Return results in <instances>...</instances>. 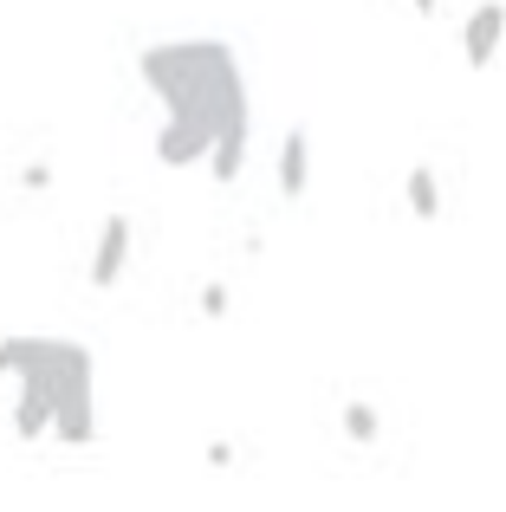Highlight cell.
I'll list each match as a JSON object with an SVG mask.
<instances>
[{"label":"cell","mask_w":506,"mask_h":512,"mask_svg":"<svg viewBox=\"0 0 506 512\" xmlns=\"http://www.w3.org/2000/svg\"><path fill=\"white\" fill-rule=\"evenodd\" d=\"M20 383H46L52 389V409H59V441H72V448H85L91 435H98V402H91V350L72 344V357L59 363V370L46 376H20Z\"/></svg>","instance_id":"cell-2"},{"label":"cell","mask_w":506,"mask_h":512,"mask_svg":"<svg viewBox=\"0 0 506 512\" xmlns=\"http://www.w3.org/2000/svg\"><path fill=\"white\" fill-rule=\"evenodd\" d=\"M202 312H208V318H221V312H228V292L208 286V292H202Z\"/></svg>","instance_id":"cell-9"},{"label":"cell","mask_w":506,"mask_h":512,"mask_svg":"<svg viewBox=\"0 0 506 512\" xmlns=\"http://www.w3.org/2000/svg\"><path fill=\"white\" fill-rule=\"evenodd\" d=\"M506 46V0H481V7L468 13V26H461V52H468V65L481 72V65H494Z\"/></svg>","instance_id":"cell-3"},{"label":"cell","mask_w":506,"mask_h":512,"mask_svg":"<svg viewBox=\"0 0 506 512\" xmlns=\"http://www.w3.org/2000/svg\"><path fill=\"white\" fill-rule=\"evenodd\" d=\"M409 7H416V13H435V0H409Z\"/></svg>","instance_id":"cell-10"},{"label":"cell","mask_w":506,"mask_h":512,"mask_svg":"<svg viewBox=\"0 0 506 512\" xmlns=\"http://www.w3.org/2000/svg\"><path fill=\"white\" fill-rule=\"evenodd\" d=\"M409 214H416V221H435V214H442V188H435V169L429 163L409 169Z\"/></svg>","instance_id":"cell-7"},{"label":"cell","mask_w":506,"mask_h":512,"mask_svg":"<svg viewBox=\"0 0 506 512\" xmlns=\"http://www.w3.org/2000/svg\"><path fill=\"white\" fill-rule=\"evenodd\" d=\"M305 182H312V137H305V130H286V143H279V195L299 201Z\"/></svg>","instance_id":"cell-5"},{"label":"cell","mask_w":506,"mask_h":512,"mask_svg":"<svg viewBox=\"0 0 506 512\" xmlns=\"http://www.w3.org/2000/svg\"><path fill=\"white\" fill-rule=\"evenodd\" d=\"M59 422V409H52V389L46 383H20V409H13V435L20 441H39L46 428Z\"/></svg>","instance_id":"cell-6"},{"label":"cell","mask_w":506,"mask_h":512,"mask_svg":"<svg viewBox=\"0 0 506 512\" xmlns=\"http://www.w3.org/2000/svg\"><path fill=\"white\" fill-rule=\"evenodd\" d=\"M124 260H130V221H124V214H111V221L98 227V247H91V286L111 292L117 273H124Z\"/></svg>","instance_id":"cell-4"},{"label":"cell","mask_w":506,"mask_h":512,"mask_svg":"<svg viewBox=\"0 0 506 512\" xmlns=\"http://www.w3.org/2000/svg\"><path fill=\"white\" fill-rule=\"evenodd\" d=\"M143 85L169 104V124L156 137V163L189 169L215 163L221 182L247 169V78L228 39H169L137 59Z\"/></svg>","instance_id":"cell-1"},{"label":"cell","mask_w":506,"mask_h":512,"mask_svg":"<svg viewBox=\"0 0 506 512\" xmlns=\"http://www.w3.org/2000/svg\"><path fill=\"white\" fill-rule=\"evenodd\" d=\"M344 428H351L357 441H377V409H370V402H351V409H344Z\"/></svg>","instance_id":"cell-8"}]
</instances>
